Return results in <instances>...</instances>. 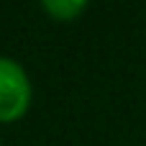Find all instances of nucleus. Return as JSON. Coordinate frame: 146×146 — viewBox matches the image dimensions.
I'll return each instance as SVG.
<instances>
[{
	"label": "nucleus",
	"instance_id": "f257e3e1",
	"mask_svg": "<svg viewBox=\"0 0 146 146\" xmlns=\"http://www.w3.org/2000/svg\"><path fill=\"white\" fill-rule=\"evenodd\" d=\"M31 105V82L26 69L0 56V123H15L28 113Z\"/></svg>",
	"mask_w": 146,
	"mask_h": 146
},
{
	"label": "nucleus",
	"instance_id": "7ed1b4c3",
	"mask_svg": "<svg viewBox=\"0 0 146 146\" xmlns=\"http://www.w3.org/2000/svg\"><path fill=\"white\" fill-rule=\"evenodd\" d=\"M0 146H3V144H0Z\"/></svg>",
	"mask_w": 146,
	"mask_h": 146
},
{
	"label": "nucleus",
	"instance_id": "f03ea898",
	"mask_svg": "<svg viewBox=\"0 0 146 146\" xmlns=\"http://www.w3.org/2000/svg\"><path fill=\"white\" fill-rule=\"evenodd\" d=\"M41 8L56 21H74L87 8V0H41Z\"/></svg>",
	"mask_w": 146,
	"mask_h": 146
}]
</instances>
